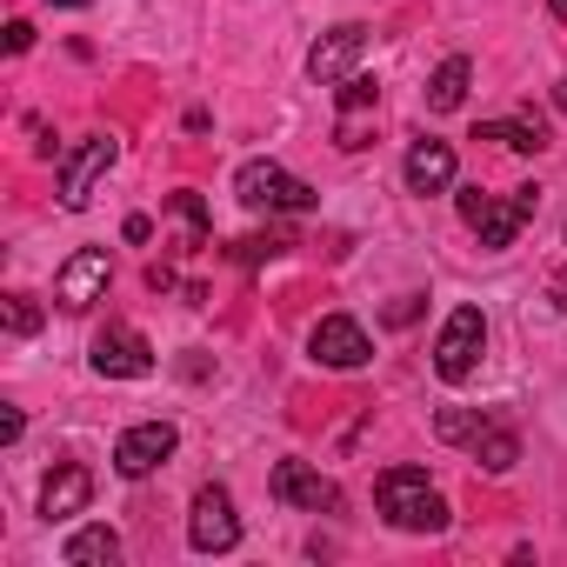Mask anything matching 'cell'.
I'll list each match as a JSON object with an SVG mask.
<instances>
[{
  "label": "cell",
  "instance_id": "6da1fadb",
  "mask_svg": "<svg viewBox=\"0 0 567 567\" xmlns=\"http://www.w3.org/2000/svg\"><path fill=\"white\" fill-rule=\"evenodd\" d=\"M374 501H381V520L401 527V534H447V501L434 494L427 467H388L374 481Z\"/></svg>",
  "mask_w": 567,
  "mask_h": 567
},
{
  "label": "cell",
  "instance_id": "7a4b0ae2",
  "mask_svg": "<svg viewBox=\"0 0 567 567\" xmlns=\"http://www.w3.org/2000/svg\"><path fill=\"white\" fill-rule=\"evenodd\" d=\"M454 207H461V220L481 234V247H487V254H501V247H514V240H520V227L534 220L540 187H514V194H481V187H461V194H454Z\"/></svg>",
  "mask_w": 567,
  "mask_h": 567
},
{
  "label": "cell",
  "instance_id": "3957f363",
  "mask_svg": "<svg viewBox=\"0 0 567 567\" xmlns=\"http://www.w3.org/2000/svg\"><path fill=\"white\" fill-rule=\"evenodd\" d=\"M234 194H240V207H254V214H308V207L321 200L301 174H288L280 161H247V167L234 174Z\"/></svg>",
  "mask_w": 567,
  "mask_h": 567
},
{
  "label": "cell",
  "instance_id": "277c9868",
  "mask_svg": "<svg viewBox=\"0 0 567 567\" xmlns=\"http://www.w3.org/2000/svg\"><path fill=\"white\" fill-rule=\"evenodd\" d=\"M481 348H487V315L481 308H454L434 334V374L447 388H461L474 368H481Z\"/></svg>",
  "mask_w": 567,
  "mask_h": 567
},
{
  "label": "cell",
  "instance_id": "5b68a950",
  "mask_svg": "<svg viewBox=\"0 0 567 567\" xmlns=\"http://www.w3.org/2000/svg\"><path fill=\"white\" fill-rule=\"evenodd\" d=\"M121 161V134H87L68 161H61V207L68 214H81L87 200H94V187L107 181V167Z\"/></svg>",
  "mask_w": 567,
  "mask_h": 567
},
{
  "label": "cell",
  "instance_id": "8992f818",
  "mask_svg": "<svg viewBox=\"0 0 567 567\" xmlns=\"http://www.w3.org/2000/svg\"><path fill=\"white\" fill-rule=\"evenodd\" d=\"M87 368H94L101 381H147V374H154V348H147V334H141V328H127V321H107V328L94 334V354H87Z\"/></svg>",
  "mask_w": 567,
  "mask_h": 567
},
{
  "label": "cell",
  "instance_id": "52a82bcc",
  "mask_svg": "<svg viewBox=\"0 0 567 567\" xmlns=\"http://www.w3.org/2000/svg\"><path fill=\"white\" fill-rule=\"evenodd\" d=\"M174 447H181V427H174V421H134V427H121V441H114V474L147 481L154 467L174 461Z\"/></svg>",
  "mask_w": 567,
  "mask_h": 567
},
{
  "label": "cell",
  "instance_id": "ba28073f",
  "mask_svg": "<svg viewBox=\"0 0 567 567\" xmlns=\"http://www.w3.org/2000/svg\"><path fill=\"white\" fill-rule=\"evenodd\" d=\"M107 280H114L107 247H81V254H68L61 274H54V301H61L68 315H87L94 301H107Z\"/></svg>",
  "mask_w": 567,
  "mask_h": 567
},
{
  "label": "cell",
  "instance_id": "9c48e42d",
  "mask_svg": "<svg viewBox=\"0 0 567 567\" xmlns=\"http://www.w3.org/2000/svg\"><path fill=\"white\" fill-rule=\"evenodd\" d=\"M187 540H194V554H234V547H240V514H234V494H227V487L207 481V487L194 494Z\"/></svg>",
  "mask_w": 567,
  "mask_h": 567
},
{
  "label": "cell",
  "instance_id": "30bf717a",
  "mask_svg": "<svg viewBox=\"0 0 567 567\" xmlns=\"http://www.w3.org/2000/svg\"><path fill=\"white\" fill-rule=\"evenodd\" d=\"M308 354H315L321 368H334V374H354V368L374 361V341H368V328H361L354 315H328V321H315Z\"/></svg>",
  "mask_w": 567,
  "mask_h": 567
},
{
  "label": "cell",
  "instance_id": "8fae6325",
  "mask_svg": "<svg viewBox=\"0 0 567 567\" xmlns=\"http://www.w3.org/2000/svg\"><path fill=\"white\" fill-rule=\"evenodd\" d=\"M267 487H274V501H288V507H301V514H334V507H341V487H334L321 467H308V461H274Z\"/></svg>",
  "mask_w": 567,
  "mask_h": 567
},
{
  "label": "cell",
  "instance_id": "7c38bea8",
  "mask_svg": "<svg viewBox=\"0 0 567 567\" xmlns=\"http://www.w3.org/2000/svg\"><path fill=\"white\" fill-rule=\"evenodd\" d=\"M361 54H368V28H328V34L308 48V81L341 87V81L361 68Z\"/></svg>",
  "mask_w": 567,
  "mask_h": 567
},
{
  "label": "cell",
  "instance_id": "4fadbf2b",
  "mask_svg": "<svg viewBox=\"0 0 567 567\" xmlns=\"http://www.w3.org/2000/svg\"><path fill=\"white\" fill-rule=\"evenodd\" d=\"M401 181H408V194H447V187H454V147H447V141H434V134L408 141Z\"/></svg>",
  "mask_w": 567,
  "mask_h": 567
},
{
  "label": "cell",
  "instance_id": "5bb4252c",
  "mask_svg": "<svg viewBox=\"0 0 567 567\" xmlns=\"http://www.w3.org/2000/svg\"><path fill=\"white\" fill-rule=\"evenodd\" d=\"M87 501H94V474L81 461H61L48 474V487H41V514L48 520H74V514H87Z\"/></svg>",
  "mask_w": 567,
  "mask_h": 567
},
{
  "label": "cell",
  "instance_id": "9a60e30c",
  "mask_svg": "<svg viewBox=\"0 0 567 567\" xmlns=\"http://www.w3.org/2000/svg\"><path fill=\"white\" fill-rule=\"evenodd\" d=\"M61 560H68V567H114V560H121V534L101 527V520H94V527H74L68 547H61Z\"/></svg>",
  "mask_w": 567,
  "mask_h": 567
},
{
  "label": "cell",
  "instance_id": "2e32d148",
  "mask_svg": "<svg viewBox=\"0 0 567 567\" xmlns=\"http://www.w3.org/2000/svg\"><path fill=\"white\" fill-rule=\"evenodd\" d=\"M467 81H474V61L467 54H447L434 68V81H427V114H454L467 101Z\"/></svg>",
  "mask_w": 567,
  "mask_h": 567
},
{
  "label": "cell",
  "instance_id": "e0dca14e",
  "mask_svg": "<svg viewBox=\"0 0 567 567\" xmlns=\"http://www.w3.org/2000/svg\"><path fill=\"white\" fill-rule=\"evenodd\" d=\"M474 141H501L507 154H540V147H547V121H540V114H520V121H487Z\"/></svg>",
  "mask_w": 567,
  "mask_h": 567
},
{
  "label": "cell",
  "instance_id": "ac0fdd59",
  "mask_svg": "<svg viewBox=\"0 0 567 567\" xmlns=\"http://www.w3.org/2000/svg\"><path fill=\"white\" fill-rule=\"evenodd\" d=\"M474 461H481L487 474H514V461H520V441H514V427L487 421V427L474 434Z\"/></svg>",
  "mask_w": 567,
  "mask_h": 567
},
{
  "label": "cell",
  "instance_id": "d6986e66",
  "mask_svg": "<svg viewBox=\"0 0 567 567\" xmlns=\"http://www.w3.org/2000/svg\"><path fill=\"white\" fill-rule=\"evenodd\" d=\"M295 247V234H280V227H267V234H240V240H227V260H240V267H260V260H274V254H288Z\"/></svg>",
  "mask_w": 567,
  "mask_h": 567
},
{
  "label": "cell",
  "instance_id": "ffe728a7",
  "mask_svg": "<svg viewBox=\"0 0 567 567\" xmlns=\"http://www.w3.org/2000/svg\"><path fill=\"white\" fill-rule=\"evenodd\" d=\"M167 214L181 220V254L207 247V200H200V194H174V200H167Z\"/></svg>",
  "mask_w": 567,
  "mask_h": 567
},
{
  "label": "cell",
  "instance_id": "44dd1931",
  "mask_svg": "<svg viewBox=\"0 0 567 567\" xmlns=\"http://www.w3.org/2000/svg\"><path fill=\"white\" fill-rule=\"evenodd\" d=\"M481 427H487L481 408H441V414H434V434H441V441H467V447H474Z\"/></svg>",
  "mask_w": 567,
  "mask_h": 567
},
{
  "label": "cell",
  "instance_id": "7402d4cb",
  "mask_svg": "<svg viewBox=\"0 0 567 567\" xmlns=\"http://www.w3.org/2000/svg\"><path fill=\"white\" fill-rule=\"evenodd\" d=\"M334 101H341V114H368V107H381V87H374L368 74H348V81L334 87Z\"/></svg>",
  "mask_w": 567,
  "mask_h": 567
},
{
  "label": "cell",
  "instance_id": "603a6c76",
  "mask_svg": "<svg viewBox=\"0 0 567 567\" xmlns=\"http://www.w3.org/2000/svg\"><path fill=\"white\" fill-rule=\"evenodd\" d=\"M368 141H374V107H368V114H341V121H334V147H341V154H361Z\"/></svg>",
  "mask_w": 567,
  "mask_h": 567
},
{
  "label": "cell",
  "instance_id": "cb8c5ba5",
  "mask_svg": "<svg viewBox=\"0 0 567 567\" xmlns=\"http://www.w3.org/2000/svg\"><path fill=\"white\" fill-rule=\"evenodd\" d=\"M8 334H41V308H34V295H8Z\"/></svg>",
  "mask_w": 567,
  "mask_h": 567
},
{
  "label": "cell",
  "instance_id": "d4e9b609",
  "mask_svg": "<svg viewBox=\"0 0 567 567\" xmlns=\"http://www.w3.org/2000/svg\"><path fill=\"white\" fill-rule=\"evenodd\" d=\"M0 48H8V54H28V48H34V28H28V21H8V34H0Z\"/></svg>",
  "mask_w": 567,
  "mask_h": 567
},
{
  "label": "cell",
  "instance_id": "484cf974",
  "mask_svg": "<svg viewBox=\"0 0 567 567\" xmlns=\"http://www.w3.org/2000/svg\"><path fill=\"white\" fill-rule=\"evenodd\" d=\"M414 315H421V295H401V301H394V308H388V328H408V321H414Z\"/></svg>",
  "mask_w": 567,
  "mask_h": 567
},
{
  "label": "cell",
  "instance_id": "4316f807",
  "mask_svg": "<svg viewBox=\"0 0 567 567\" xmlns=\"http://www.w3.org/2000/svg\"><path fill=\"white\" fill-rule=\"evenodd\" d=\"M547 301L567 315V267H560V274H547Z\"/></svg>",
  "mask_w": 567,
  "mask_h": 567
},
{
  "label": "cell",
  "instance_id": "83f0119b",
  "mask_svg": "<svg viewBox=\"0 0 567 567\" xmlns=\"http://www.w3.org/2000/svg\"><path fill=\"white\" fill-rule=\"evenodd\" d=\"M121 234H127V240H147V234H154V220H147V214H127V220H121Z\"/></svg>",
  "mask_w": 567,
  "mask_h": 567
},
{
  "label": "cell",
  "instance_id": "f1b7e54d",
  "mask_svg": "<svg viewBox=\"0 0 567 567\" xmlns=\"http://www.w3.org/2000/svg\"><path fill=\"white\" fill-rule=\"evenodd\" d=\"M21 434H28V421H21V414H0V441H8V447H14Z\"/></svg>",
  "mask_w": 567,
  "mask_h": 567
},
{
  "label": "cell",
  "instance_id": "f546056e",
  "mask_svg": "<svg viewBox=\"0 0 567 567\" xmlns=\"http://www.w3.org/2000/svg\"><path fill=\"white\" fill-rule=\"evenodd\" d=\"M547 14H554V21H567V0H547Z\"/></svg>",
  "mask_w": 567,
  "mask_h": 567
},
{
  "label": "cell",
  "instance_id": "4dcf8cb0",
  "mask_svg": "<svg viewBox=\"0 0 567 567\" xmlns=\"http://www.w3.org/2000/svg\"><path fill=\"white\" fill-rule=\"evenodd\" d=\"M48 8H94V0H48Z\"/></svg>",
  "mask_w": 567,
  "mask_h": 567
},
{
  "label": "cell",
  "instance_id": "1f68e13d",
  "mask_svg": "<svg viewBox=\"0 0 567 567\" xmlns=\"http://www.w3.org/2000/svg\"><path fill=\"white\" fill-rule=\"evenodd\" d=\"M554 107H560V114H567V81H560V87H554Z\"/></svg>",
  "mask_w": 567,
  "mask_h": 567
}]
</instances>
